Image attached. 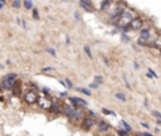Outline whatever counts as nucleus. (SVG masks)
I'll use <instances>...</instances> for the list:
<instances>
[{
	"label": "nucleus",
	"instance_id": "nucleus-1",
	"mask_svg": "<svg viewBox=\"0 0 161 136\" xmlns=\"http://www.w3.org/2000/svg\"><path fill=\"white\" fill-rule=\"evenodd\" d=\"M133 19V16H132V14H131L130 12H125L122 14V15L120 16V19L116 21V24L118 25L120 28H122L123 30H126L127 28H129V25L131 23V20Z\"/></svg>",
	"mask_w": 161,
	"mask_h": 136
},
{
	"label": "nucleus",
	"instance_id": "nucleus-2",
	"mask_svg": "<svg viewBox=\"0 0 161 136\" xmlns=\"http://www.w3.org/2000/svg\"><path fill=\"white\" fill-rule=\"evenodd\" d=\"M142 25H144V21H142L141 18H133V19L131 20L129 28H127L126 30H138V29L142 28Z\"/></svg>",
	"mask_w": 161,
	"mask_h": 136
},
{
	"label": "nucleus",
	"instance_id": "nucleus-3",
	"mask_svg": "<svg viewBox=\"0 0 161 136\" xmlns=\"http://www.w3.org/2000/svg\"><path fill=\"white\" fill-rule=\"evenodd\" d=\"M36 102H38L39 107H42L43 110H50L52 103H53V102L50 101L49 98H47V97H39L38 100H36Z\"/></svg>",
	"mask_w": 161,
	"mask_h": 136
},
{
	"label": "nucleus",
	"instance_id": "nucleus-4",
	"mask_svg": "<svg viewBox=\"0 0 161 136\" xmlns=\"http://www.w3.org/2000/svg\"><path fill=\"white\" fill-rule=\"evenodd\" d=\"M24 100H25L27 103H34V102L38 100V96H36L35 91H33V90L27 91L25 95H24Z\"/></svg>",
	"mask_w": 161,
	"mask_h": 136
},
{
	"label": "nucleus",
	"instance_id": "nucleus-5",
	"mask_svg": "<svg viewBox=\"0 0 161 136\" xmlns=\"http://www.w3.org/2000/svg\"><path fill=\"white\" fill-rule=\"evenodd\" d=\"M123 13H125V8H123V6H116V8H115V10H113V12H112V14H111V18H112V20L116 23V21L120 19V16L122 15Z\"/></svg>",
	"mask_w": 161,
	"mask_h": 136
},
{
	"label": "nucleus",
	"instance_id": "nucleus-6",
	"mask_svg": "<svg viewBox=\"0 0 161 136\" xmlns=\"http://www.w3.org/2000/svg\"><path fill=\"white\" fill-rule=\"evenodd\" d=\"M149 39H150V32H149V29H142L138 43L142 44V45H146V43H147Z\"/></svg>",
	"mask_w": 161,
	"mask_h": 136
},
{
	"label": "nucleus",
	"instance_id": "nucleus-7",
	"mask_svg": "<svg viewBox=\"0 0 161 136\" xmlns=\"http://www.w3.org/2000/svg\"><path fill=\"white\" fill-rule=\"evenodd\" d=\"M69 101H71L76 107L77 106H87V101L82 100V98H79V97H69Z\"/></svg>",
	"mask_w": 161,
	"mask_h": 136
},
{
	"label": "nucleus",
	"instance_id": "nucleus-8",
	"mask_svg": "<svg viewBox=\"0 0 161 136\" xmlns=\"http://www.w3.org/2000/svg\"><path fill=\"white\" fill-rule=\"evenodd\" d=\"M93 124H94V119H92V117H86V119H83L82 127L86 128V130H88V128H91L93 126Z\"/></svg>",
	"mask_w": 161,
	"mask_h": 136
},
{
	"label": "nucleus",
	"instance_id": "nucleus-9",
	"mask_svg": "<svg viewBox=\"0 0 161 136\" xmlns=\"http://www.w3.org/2000/svg\"><path fill=\"white\" fill-rule=\"evenodd\" d=\"M79 4H80V6H83L86 10H88V12H91V10L93 9L92 8V3H91V1H80Z\"/></svg>",
	"mask_w": 161,
	"mask_h": 136
},
{
	"label": "nucleus",
	"instance_id": "nucleus-10",
	"mask_svg": "<svg viewBox=\"0 0 161 136\" xmlns=\"http://www.w3.org/2000/svg\"><path fill=\"white\" fill-rule=\"evenodd\" d=\"M98 130H100L101 132L107 131L108 130V125L106 122H103V121H100V122H98Z\"/></svg>",
	"mask_w": 161,
	"mask_h": 136
},
{
	"label": "nucleus",
	"instance_id": "nucleus-11",
	"mask_svg": "<svg viewBox=\"0 0 161 136\" xmlns=\"http://www.w3.org/2000/svg\"><path fill=\"white\" fill-rule=\"evenodd\" d=\"M50 110H52V112H54V113H59L60 106L58 105V103H52V107H50Z\"/></svg>",
	"mask_w": 161,
	"mask_h": 136
},
{
	"label": "nucleus",
	"instance_id": "nucleus-12",
	"mask_svg": "<svg viewBox=\"0 0 161 136\" xmlns=\"http://www.w3.org/2000/svg\"><path fill=\"white\" fill-rule=\"evenodd\" d=\"M23 4H24V6H25V9H28V10L33 9V1H30V0H25Z\"/></svg>",
	"mask_w": 161,
	"mask_h": 136
},
{
	"label": "nucleus",
	"instance_id": "nucleus-13",
	"mask_svg": "<svg viewBox=\"0 0 161 136\" xmlns=\"http://www.w3.org/2000/svg\"><path fill=\"white\" fill-rule=\"evenodd\" d=\"M16 78H18L16 73H9V74H6V76H5V78H4V79H16Z\"/></svg>",
	"mask_w": 161,
	"mask_h": 136
},
{
	"label": "nucleus",
	"instance_id": "nucleus-14",
	"mask_svg": "<svg viewBox=\"0 0 161 136\" xmlns=\"http://www.w3.org/2000/svg\"><path fill=\"white\" fill-rule=\"evenodd\" d=\"M94 83H97V84L103 83V77H102V76H96V77H94Z\"/></svg>",
	"mask_w": 161,
	"mask_h": 136
},
{
	"label": "nucleus",
	"instance_id": "nucleus-15",
	"mask_svg": "<svg viewBox=\"0 0 161 136\" xmlns=\"http://www.w3.org/2000/svg\"><path fill=\"white\" fill-rule=\"evenodd\" d=\"M116 98H118V100L123 101V102L126 101V96H125L123 93H121V92H117V93H116Z\"/></svg>",
	"mask_w": 161,
	"mask_h": 136
},
{
	"label": "nucleus",
	"instance_id": "nucleus-16",
	"mask_svg": "<svg viewBox=\"0 0 161 136\" xmlns=\"http://www.w3.org/2000/svg\"><path fill=\"white\" fill-rule=\"evenodd\" d=\"M121 124H122V126L125 127V131H126V132H130V131H131V126H130L129 124H126V122H125V121H123V120L121 121Z\"/></svg>",
	"mask_w": 161,
	"mask_h": 136
},
{
	"label": "nucleus",
	"instance_id": "nucleus-17",
	"mask_svg": "<svg viewBox=\"0 0 161 136\" xmlns=\"http://www.w3.org/2000/svg\"><path fill=\"white\" fill-rule=\"evenodd\" d=\"M102 112H103L105 115H112V116H116V113H115V112L109 111V110H107V108H102Z\"/></svg>",
	"mask_w": 161,
	"mask_h": 136
},
{
	"label": "nucleus",
	"instance_id": "nucleus-18",
	"mask_svg": "<svg viewBox=\"0 0 161 136\" xmlns=\"http://www.w3.org/2000/svg\"><path fill=\"white\" fill-rule=\"evenodd\" d=\"M83 49H85V52L87 53V56H88L89 58H92V53H91V49H89L88 45H85V48H83Z\"/></svg>",
	"mask_w": 161,
	"mask_h": 136
},
{
	"label": "nucleus",
	"instance_id": "nucleus-19",
	"mask_svg": "<svg viewBox=\"0 0 161 136\" xmlns=\"http://www.w3.org/2000/svg\"><path fill=\"white\" fill-rule=\"evenodd\" d=\"M77 90L80 91V92H83L85 95H87V96H89V95H91V92H89L88 90H86V88H77Z\"/></svg>",
	"mask_w": 161,
	"mask_h": 136
},
{
	"label": "nucleus",
	"instance_id": "nucleus-20",
	"mask_svg": "<svg viewBox=\"0 0 161 136\" xmlns=\"http://www.w3.org/2000/svg\"><path fill=\"white\" fill-rule=\"evenodd\" d=\"M33 16H34L35 19H39V13H38V9H34V8H33Z\"/></svg>",
	"mask_w": 161,
	"mask_h": 136
},
{
	"label": "nucleus",
	"instance_id": "nucleus-21",
	"mask_svg": "<svg viewBox=\"0 0 161 136\" xmlns=\"http://www.w3.org/2000/svg\"><path fill=\"white\" fill-rule=\"evenodd\" d=\"M20 5H21V3L20 1H18V0H16V1H13V6H14V8H20Z\"/></svg>",
	"mask_w": 161,
	"mask_h": 136
},
{
	"label": "nucleus",
	"instance_id": "nucleus-22",
	"mask_svg": "<svg viewBox=\"0 0 161 136\" xmlns=\"http://www.w3.org/2000/svg\"><path fill=\"white\" fill-rule=\"evenodd\" d=\"M152 115L155 116V117H157L159 120H161V113H160L159 111H153V112H152Z\"/></svg>",
	"mask_w": 161,
	"mask_h": 136
},
{
	"label": "nucleus",
	"instance_id": "nucleus-23",
	"mask_svg": "<svg viewBox=\"0 0 161 136\" xmlns=\"http://www.w3.org/2000/svg\"><path fill=\"white\" fill-rule=\"evenodd\" d=\"M45 50H47L49 54H52V56H56V50H54L53 48H48V49H45Z\"/></svg>",
	"mask_w": 161,
	"mask_h": 136
},
{
	"label": "nucleus",
	"instance_id": "nucleus-24",
	"mask_svg": "<svg viewBox=\"0 0 161 136\" xmlns=\"http://www.w3.org/2000/svg\"><path fill=\"white\" fill-rule=\"evenodd\" d=\"M123 82H125V84L127 86V88H131V86H130V83H129V79L126 78V76H123Z\"/></svg>",
	"mask_w": 161,
	"mask_h": 136
},
{
	"label": "nucleus",
	"instance_id": "nucleus-25",
	"mask_svg": "<svg viewBox=\"0 0 161 136\" xmlns=\"http://www.w3.org/2000/svg\"><path fill=\"white\" fill-rule=\"evenodd\" d=\"M118 135H120V136H129V135L126 134V131H122V130L118 131Z\"/></svg>",
	"mask_w": 161,
	"mask_h": 136
},
{
	"label": "nucleus",
	"instance_id": "nucleus-26",
	"mask_svg": "<svg viewBox=\"0 0 161 136\" xmlns=\"http://www.w3.org/2000/svg\"><path fill=\"white\" fill-rule=\"evenodd\" d=\"M49 71H53V68H52V67H45V68H43V72H49Z\"/></svg>",
	"mask_w": 161,
	"mask_h": 136
},
{
	"label": "nucleus",
	"instance_id": "nucleus-27",
	"mask_svg": "<svg viewBox=\"0 0 161 136\" xmlns=\"http://www.w3.org/2000/svg\"><path fill=\"white\" fill-rule=\"evenodd\" d=\"M74 18L77 20H80V14L79 13H74Z\"/></svg>",
	"mask_w": 161,
	"mask_h": 136
},
{
	"label": "nucleus",
	"instance_id": "nucleus-28",
	"mask_svg": "<svg viewBox=\"0 0 161 136\" xmlns=\"http://www.w3.org/2000/svg\"><path fill=\"white\" fill-rule=\"evenodd\" d=\"M141 126L142 127H146V128H150V125L146 124V122H141Z\"/></svg>",
	"mask_w": 161,
	"mask_h": 136
},
{
	"label": "nucleus",
	"instance_id": "nucleus-29",
	"mask_svg": "<svg viewBox=\"0 0 161 136\" xmlns=\"http://www.w3.org/2000/svg\"><path fill=\"white\" fill-rule=\"evenodd\" d=\"M89 87H91V88H98V84H97V83H91Z\"/></svg>",
	"mask_w": 161,
	"mask_h": 136
},
{
	"label": "nucleus",
	"instance_id": "nucleus-30",
	"mask_svg": "<svg viewBox=\"0 0 161 136\" xmlns=\"http://www.w3.org/2000/svg\"><path fill=\"white\" fill-rule=\"evenodd\" d=\"M65 83H67V86H68V87H72V86H73L72 82H71L69 79H65Z\"/></svg>",
	"mask_w": 161,
	"mask_h": 136
},
{
	"label": "nucleus",
	"instance_id": "nucleus-31",
	"mask_svg": "<svg viewBox=\"0 0 161 136\" xmlns=\"http://www.w3.org/2000/svg\"><path fill=\"white\" fill-rule=\"evenodd\" d=\"M5 5V1L4 0H0V9H3V6Z\"/></svg>",
	"mask_w": 161,
	"mask_h": 136
},
{
	"label": "nucleus",
	"instance_id": "nucleus-32",
	"mask_svg": "<svg viewBox=\"0 0 161 136\" xmlns=\"http://www.w3.org/2000/svg\"><path fill=\"white\" fill-rule=\"evenodd\" d=\"M20 23H21V25H23V28H24V29L27 28V23H25L24 20H23V21H20Z\"/></svg>",
	"mask_w": 161,
	"mask_h": 136
},
{
	"label": "nucleus",
	"instance_id": "nucleus-33",
	"mask_svg": "<svg viewBox=\"0 0 161 136\" xmlns=\"http://www.w3.org/2000/svg\"><path fill=\"white\" fill-rule=\"evenodd\" d=\"M43 91H44V92H49V88L45 87V88H43Z\"/></svg>",
	"mask_w": 161,
	"mask_h": 136
},
{
	"label": "nucleus",
	"instance_id": "nucleus-34",
	"mask_svg": "<svg viewBox=\"0 0 161 136\" xmlns=\"http://www.w3.org/2000/svg\"><path fill=\"white\" fill-rule=\"evenodd\" d=\"M133 66H135V68H136V69H138V64L136 63V62H135V63H133Z\"/></svg>",
	"mask_w": 161,
	"mask_h": 136
},
{
	"label": "nucleus",
	"instance_id": "nucleus-35",
	"mask_svg": "<svg viewBox=\"0 0 161 136\" xmlns=\"http://www.w3.org/2000/svg\"><path fill=\"white\" fill-rule=\"evenodd\" d=\"M157 124H159V125H161V120H157Z\"/></svg>",
	"mask_w": 161,
	"mask_h": 136
},
{
	"label": "nucleus",
	"instance_id": "nucleus-36",
	"mask_svg": "<svg viewBox=\"0 0 161 136\" xmlns=\"http://www.w3.org/2000/svg\"><path fill=\"white\" fill-rule=\"evenodd\" d=\"M160 52H161V48H160Z\"/></svg>",
	"mask_w": 161,
	"mask_h": 136
}]
</instances>
